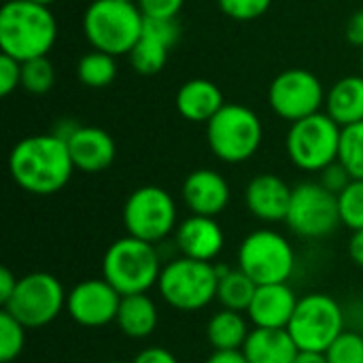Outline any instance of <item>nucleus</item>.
Masks as SVG:
<instances>
[{
    "label": "nucleus",
    "mask_w": 363,
    "mask_h": 363,
    "mask_svg": "<svg viewBox=\"0 0 363 363\" xmlns=\"http://www.w3.org/2000/svg\"><path fill=\"white\" fill-rule=\"evenodd\" d=\"M132 363H179L177 362V357L168 351V349H164V347H149V349H145V351H140Z\"/></svg>",
    "instance_id": "4c0bfd02"
},
{
    "label": "nucleus",
    "mask_w": 363,
    "mask_h": 363,
    "mask_svg": "<svg viewBox=\"0 0 363 363\" xmlns=\"http://www.w3.org/2000/svg\"><path fill=\"white\" fill-rule=\"evenodd\" d=\"M68 296L57 277L49 272H30L19 279L4 311L26 330H38L57 319Z\"/></svg>",
    "instance_id": "1a4fd4ad"
},
{
    "label": "nucleus",
    "mask_w": 363,
    "mask_h": 363,
    "mask_svg": "<svg viewBox=\"0 0 363 363\" xmlns=\"http://www.w3.org/2000/svg\"><path fill=\"white\" fill-rule=\"evenodd\" d=\"M353 181V177L349 174V170L340 164V162H334V164H330L328 168H323L321 170V179H319V183L328 189V191H332V194H340L349 183Z\"/></svg>",
    "instance_id": "e433bc0d"
},
{
    "label": "nucleus",
    "mask_w": 363,
    "mask_h": 363,
    "mask_svg": "<svg viewBox=\"0 0 363 363\" xmlns=\"http://www.w3.org/2000/svg\"><path fill=\"white\" fill-rule=\"evenodd\" d=\"M298 351L300 349L287 330L264 328H255L242 347V353L249 363H294Z\"/></svg>",
    "instance_id": "412c9836"
},
{
    "label": "nucleus",
    "mask_w": 363,
    "mask_h": 363,
    "mask_svg": "<svg viewBox=\"0 0 363 363\" xmlns=\"http://www.w3.org/2000/svg\"><path fill=\"white\" fill-rule=\"evenodd\" d=\"M287 225L302 238H325L340 225L338 196L321 183H300L291 191Z\"/></svg>",
    "instance_id": "f8f14e48"
},
{
    "label": "nucleus",
    "mask_w": 363,
    "mask_h": 363,
    "mask_svg": "<svg viewBox=\"0 0 363 363\" xmlns=\"http://www.w3.org/2000/svg\"><path fill=\"white\" fill-rule=\"evenodd\" d=\"M362 70H363V53H362Z\"/></svg>",
    "instance_id": "de8ad7c7"
},
{
    "label": "nucleus",
    "mask_w": 363,
    "mask_h": 363,
    "mask_svg": "<svg viewBox=\"0 0 363 363\" xmlns=\"http://www.w3.org/2000/svg\"><path fill=\"white\" fill-rule=\"evenodd\" d=\"M225 106L221 89L208 79H191L177 91V111L194 123H208Z\"/></svg>",
    "instance_id": "aec40b11"
},
{
    "label": "nucleus",
    "mask_w": 363,
    "mask_h": 363,
    "mask_svg": "<svg viewBox=\"0 0 363 363\" xmlns=\"http://www.w3.org/2000/svg\"><path fill=\"white\" fill-rule=\"evenodd\" d=\"M21 87V62L2 53L0 55V96H11Z\"/></svg>",
    "instance_id": "c9c22d12"
},
{
    "label": "nucleus",
    "mask_w": 363,
    "mask_h": 363,
    "mask_svg": "<svg viewBox=\"0 0 363 363\" xmlns=\"http://www.w3.org/2000/svg\"><path fill=\"white\" fill-rule=\"evenodd\" d=\"M143 34L164 43L166 47H174L179 43L181 36V28L177 23V19H145V28Z\"/></svg>",
    "instance_id": "72a5a7b5"
},
{
    "label": "nucleus",
    "mask_w": 363,
    "mask_h": 363,
    "mask_svg": "<svg viewBox=\"0 0 363 363\" xmlns=\"http://www.w3.org/2000/svg\"><path fill=\"white\" fill-rule=\"evenodd\" d=\"M17 283H19V279H15V274H13L9 268H2V270H0V302H2V306H4V304L9 302V298L13 296Z\"/></svg>",
    "instance_id": "ea45409f"
},
{
    "label": "nucleus",
    "mask_w": 363,
    "mask_h": 363,
    "mask_svg": "<svg viewBox=\"0 0 363 363\" xmlns=\"http://www.w3.org/2000/svg\"><path fill=\"white\" fill-rule=\"evenodd\" d=\"M26 345V328L11 317L6 311L0 313V362L11 363L17 359Z\"/></svg>",
    "instance_id": "7c9ffc66"
},
{
    "label": "nucleus",
    "mask_w": 363,
    "mask_h": 363,
    "mask_svg": "<svg viewBox=\"0 0 363 363\" xmlns=\"http://www.w3.org/2000/svg\"><path fill=\"white\" fill-rule=\"evenodd\" d=\"M347 40L355 47H363V9L355 11L347 21Z\"/></svg>",
    "instance_id": "58836bf2"
},
{
    "label": "nucleus",
    "mask_w": 363,
    "mask_h": 363,
    "mask_svg": "<svg viewBox=\"0 0 363 363\" xmlns=\"http://www.w3.org/2000/svg\"><path fill=\"white\" fill-rule=\"evenodd\" d=\"M206 363H249L242 351H215Z\"/></svg>",
    "instance_id": "79ce46f5"
},
{
    "label": "nucleus",
    "mask_w": 363,
    "mask_h": 363,
    "mask_svg": "<svg viewBox=\"0 0 363 363\" xmlns=\"http://www.w3.org/2000/svg\"><path fill=\"white\" fill-rule=\"evenodd\" d=\"M119 330L134 340L147 338L157 328V306L147 294L123 296L117 313Z\"/></svg>",
    "instance_id": "5701e85b"
},
{
    "label": "nucleus",
    "mask_w": 363,
    "mask_h": 363,
    "mask_svg": "<svg viewBox=\"0 0 363 363\" xmlns=\"http://www.w3.org/2000/svg\"><path fill=\"white\" fill-rule=\"evenodd\" d=\"M81 125L77 123V121H72V119H62V121H57L55 123V128L51 130V134H55L57 138H62V140H70V136L79 130Z\"/></svg>",
    "instance_id": "37998d69"
},
{
    "label": "nucleus",
    "mask_w": 363,
    "mask_h": 363,
    "mask_svg": "<svg viewBox=\"0 0 363 363\" xmlns=\"http://www.w3.org/2000/svg\"><path fill=\"white\" fill-rule=\"evenodd\" d=\"M238 268L255 285L287 283L296 268V253L283 234L255 230L240 242Z\"/></svg>",
    "instance_id": "6e6552de"
},
{
    "label": "nucleus",
    "mask_w": 363,
    "mask_h": 363,
    "mask_svg": "<svg viewBox=\"0 0 363 363\" xmlns=\"http://www.w3.org/2000/svg\"><path fill=\"white\" fill-rule=\"evenodd\" d=\"M53 83L55 70L47 55L21 62V87L28 94H47L53 87Z\"/></svg>",
    "instance_id": "c85d7f7f"
},
{
    "label": "nucleus",
    "mask_w": 363,
    "mask_h": 363,
    "mask_svg": "<svg viewBox=\"0 0 363 363\" xmlns=\"http://www.w3.org/2000/svg\"><path fill=\"white\" fill-rule=\"evenodd\" d=\"M9 172L23 191L53 196L68 185L74 172L68 143L51 132L28 136L13 147Z\"/></svg>",
    "instance_id": "f257e3e1"
},
{
    "label": "nucleus",
    "mask_w": 363,
    "mask_h": 363,
    "mask_svg": "<svg viewBox=\"0 0 363 363\" xmlns=\"http://www.w3.org/2000/svg\"><path fill=\"white\" fill-rule=\"evenodd\" d=\"M338 211L342 225H347L351 232L363 230V181L353 179L338 194Z\"/></svg>",
    "instance_id": "c756f323"
},
{
    "label": "nucleus",
    "mask_w": 363,
    "mask_h": 363,
    "mask_svg": "<svg viewBox=\"0 0 363 363\" xmlns=\"http://www.w3.org/2000/svg\"><path fill=\"white\" fill-rule=\"evenodd\" d=\"M183 202L191 211V215L217 217L230 204V185L228 181L211 168H200L187 174L183 183Z\"/></svg>",
    "instance_id": "2eb2a0df"
},
{
    "label": "nucleus",
    "mask_w": 363,
    "mask_h": 363,
    "mask_svg": "<svg viewBox=\"0 0 363 363\" xmlns=\"http://www.w3.org/2000/svg\"><path fill=\"white\" fill-rule=\"evenodd\" d=\"M217 268L211 262L179 257L162 268L157 291L174 311L196 313L217 300Z\"/></svg>",
    "instance_id": "39448f33"
},
{
    "label": "nucleus",
    "mask_w": 363,
    "mask_h": 363,
    "mask_svg": "<svg viewBox=\"0 0 363 363\" xmlns=\"http://www.w3.org/2000/svg\"><path fill=\"white\" fill-rule=\"evenodd\" d=\"M145 15L138 4L123 0H94L83 15V32L96 51L130 55L143 36Z\"/></svg>",
    "instance_id": "7ed1b4c3"
},
{
    "label": "nucleus",
    "mask_w": 363,
    "mask_h": 363,
    "mask_svg": "<svg viewBox=\"0 0 363 363\" xmlns=\"http://www.w3.org/2000/svg\"><path fill=\"white\" fill-rule=\"evenodd\" d=\"M264 138V125L255 111L242 104H225L208 123L206 140L215 157L225 164L251 160Z\"/></svg>",
    "instance_id": "423d86ee"
},
{
    "label": "nucleus",
    "mask_w": 363,
    "mask_h": 363,
    "mask_svg": "<svg viewBox=\"0 0 363 363\" xmlns=\"http://www.w3.org/2000/svg\"><path fill=\"white\" fill-rule=\"evenodd\" d=\"M272 0H219L221 11L236 21H253L270 9Z\"/></svg>",
    "instance_id": "473e14b6"
},
{
    "label": "nucleus",
    "mask_w": 363,
    "mask_h": 363,
    "mask_svg": "<svg viewBox=\"0 0 363 363\" xmlns=\"http://www.w3.org/2000/svg\"><path fill=\"white\" fill-rule=\"evenodd\" d=\"M291 187L277 174H257L245 189V204L249 213L262 221H285L291 204Z\"/></svg>",
    "instance_id": "f3484780"
},
{
    "label": "nucleus",
    "mask_w": 363,
    "mask_h": 363,
    "mask_svg": "<svg viewBox=\"0 0 363 363\" xmlns=\"http://www.w3.org/2000/svg\"><path fill=\"white\" fill-rule=\"evenodd\" d=\"M342 128L328 115L317 113L291 123L287 132V155L300 170L321 172L330 164L338 162Z\"/></svg>",
    "instance_id": "0eeeda50"
},
{
    "label": "nucleus",
    "mask_w": 363,
    "mask_h": 363,
    "mask_svg": "<svg viewBox=\"0 0 363 363\" xmlns=\"http://www.w3.org/2000/svg\"><path fill=\"white\" fill-rule=\"evenodd\" d=\"M77 77L85 87H91V89L108 87L117 77L115 55H108L96 49L85 53L77 64Z\"/></svg>",
    "instance_id": "a878e982"
},
{
    "label": "nucleus",
    "mask_w": 363,
    "mask_h": 363,
    "mask_svg": "<svg viewBox=\"0 0 363 363\" xmlns=\"http://www.w3.org/2000/svg\"><path fill=\"white\" fill-rule=\"evenodd\" d=\"M168 53H170V47L143 34L140 40L136 43V47L130 51V64L138 74H145V77L157 74L166 66Z\"/></svg>",
    "instance_id": "bb28decb"
},
{
    "label": "nucleus",
    "mask_w": 363,
    "mask_h": 363,
    "mask_svg": "<svg viewBox=\"0 0 363 363\" xmlns=\"http://www.w3.org/2000/svg\"><path fill=\"white\" fill-rule=\"evenodd\" d=\"M257 291V285L240 270H228L225 274L219 277V285H217V302L225 308V311H234V313H247L253 296Z\"/></svg>",
    "instance_id": "393cba45"
},
{
    "label": "nucleus",
    "mask_w": 363,
    "mask_h": 363,
    "mask_svg": "<svg viewBox=\"0 0 363 363\" xmlns=\"http://www.w3.org/2000/svg\"><path fill=\"white\" fill-rule=\"evenodd\" d=\"M174 240L183 257L198 259V262H213L225 242L221 225L215 217L191 215L177 225Z\"/></svg>",
    "instance_id": "a211bd4d"
},
{
    "label": "nucleus",
    "mask_w": 363,
    "mask_h": 363,
    "mask_svg": "<svg viewBox=\"0 0 363 363\" xmlns=\"http://www.w3.org/2000/svg\"><path fill=\"white\" fill-rule=\"evenodd\" d=\"M328 363H363V334L342 332L325 351Z\"/></svg>",
    "instance_id": "2f4dec72"
},
{
    "label": "nucleus",
    "mask_w": 363,
    "mask_h": 363,
    "mask_svg": "<svg viewBox=\"0 0 363 363\" xmlns=\"http://www.w3.org/2000/svg\"><path fill=\"white\" fill-rule=\"evenodd\" d=\"M119 291L104 279H87L74 285L68 294L66 308L72 321L83 328H102L111 321H117Z\"/></svg>",
    "instance_id": "4468645a"
},
{
    "label": "nucleus",
    "mask_w": 363,
    "mask_h": 363,
    "mask_svg": "<svg viewBox=\"0 0 363 363\" xmlns=\"http://www.w3.org/2000/svg\"><path fill=\"white\" fill-rule=\"evenodd\" d=\"M325 113L340 125L363 121V77H345L332 85L325 96Z\"/></svg>",
    "instance_id": "4be33fe9"
},
{
    "label": "nucleus",
    "mask_w": 363,
    "mask_h": 363,
    "mask_svg": "<svg viewBox=\"0 0 363 363\" xmlns=\"http://www.w3.org/2000/svg\"><path fill=\"white\" fill-rule=\"evenodd\" d=\"M338 162L355 181H363V121L342 128Z\"/></svg>",
    "instance_id": "cd10ccee"
},
{
    "label": "nucleus",
    "mask_w": 363,
    "mask_h": 363,
    "mask_svg": "<svg viewBox=\"0 0 363 363\" xmlns=\"http://www.w3.org/2000/svg\"><path fill=\"white\" fill-rule=\"evenodd\" d=\"M287 332L300 351L325 353L345 332V313L332 296L308 294L298 302Z\"/></svg>",
    "instance_id": "9d476101"
},
{
    "label": "nucleus",
    "mask_w": 363,
    "mask_h": 363,
    "mask_svg": "<svg viewBox=\"0 0 363 363\" xmlns=\"http://www.w3.org/2000/svg\"><path fill=\"white\" fill-rule=\"evenodd\" d=\"M162 264L151 242L125 236L115 240L102 259V279L108 281L119 296L147 294L157 285Z\"/></svg>",
    "instance_id": "20e7f679"
},
{
    "label": "nucleus",
    "mask_w": 363,
    "mask_h": 363,
    "mask_svg": "<svg viewBox=\"0 0 363 363\" xmlns=\"http://www.w3.org/2000/svg\"><path fill=\"white\" fill-rule=\"evenodd\" d=\"M123 225L128 236L155 245L177 232V204L166 189L143 185L123 204Z\"/></svg>",
    "instance_id": "9b49d317"
},
{
    "label": "nucleus",
    "mask_w": 363,
    "mask_h": 363,
    "mask_svg": "<svg viewBox=\"0 0 363 363\" xmlns=\"http://www.w3.org/2000/svg\"><path fill=\"white\" fill-rule=\"evenodd\" d=\"M249 334L245 317L225 308L215 313L206 325V338L215 351H242Z\"/></svg>",
    "instance_id": "b1692460"
},
{
    "label": "nucleus",
    "mask_w": 363,
    "mask_h": 363,
    "mask_svg": "<svg viewBox=\"0 0 363 363\" xmlns=\"http://www.w3.org/2000/svg\"><path fill=\"white\" fill-rule=\"evenodd\" d=\"M325 96L321 81L304 68H289L281 72L268 89L272 111L291 123L321 113Z\"/></svg>",
    "instance_id": "ddd939ff"
},
{
    "label": "nucleus",
    "mask_w": 363,
    "mask_h": 363,
    "mask_svg": "<svg viewBox=\"0 0 363 363\" xmlns=\"http://www.w3.org/2000/svg\"><path fill=\"white\" fill-rule=\"evenodd\" d=\"M298 298L287 283L257 285L253 302L247 311L251 323L264 330H287L296 313Z\"/></svg>",
    "instance_id": "dca6fc26"
},
{
    "label": "nucleus",
    "mask_w": 363,
    "mask_h": 363,
    "mask_svg": "<svg viewBox=\"0 0 363 363\" xmlns=\"http://www.w3.org/2000/svg\"><path fill=\"white\" fill-rule=\"evenodd\" d=\"M294 363H328V357L321 351H298Z\"/></svg>",
    "instance_id": "c03bdc74"
},
{
    "label": "nucleus",
    "mask_w": 363,
    "mask_h": 363,
    "mask_svg": "<svg viewBox=\"0 0 363 363\" xmlns=\"http://www.w3.org/2000/svg\"><path fill=\"white\" fill-rule=\"evenodd\" d=\"M106 363H123V362H106Z\"/></svg>",
    "instance_id": "09e8293b"
},
{
    "label": "nucleus",
    "mask_w": 363,
    "mask_h": 363,
    "mask_svg": "<svg viewBox=\"0 0 363 363\" xmlns=\"http://www.w3.org/2000/svg\"><path fill=\"white\" fill-rule=\"evenodd\" d=\"M185 0H138L145 19H177Z\"/></svg>",
    "instance_id": "f704fd0d"
},
{
    "label": "nucleus",
    "mask_w": 363,
    "mask_h": 363,
    "mask_svg": "<svg viewBox=\"0 0 363 363\" xmlns=\"http://www.w3.org/2000/svg\"><path fill=\"white\" fill-rule=\"evenodd\" d=\"M349 257H351L353 264L363 268V230L353 232V236L349 240Z\"/></svg>",
    "instance_id": "a19ab883"
},
{
    "label": "nucleus",
    "mask_w": 363,
    "mask_h": 363,
    "mask_svg": "<svg viewBox=\"0 0 363 363\" xmlns=\"http://www.w3.org/2000/svg\"><path fill=\"white\" fill-rule=\"evenodd\" d=\"M68 151H70L74 170H81V172H102L113 164L117 155V147L111 134L94 125H81L70 136Z\"/></svg>",
    "instance_id": "6ab92c4d"
},
{
    "label": "nucleus",
    "mask_w": 363,
    "mask_h": 363,
    "mask_svg": "<svg viewBox=\"0 0 363 363\" xmlns=\"http://www.w3.org/2000/svg\"><path fill=\"white\" fill-rule=\"evenodd\" d=\"M123 2H134V4H138V0H123Z\"/></svg>",
    "instance_id": "49530a36"
},
{
    "label": "nucleus",
    "mask_w": 363,
    "mask_h": 363,
    "mask_svg": "<svg viewBox=\"0 0 363 363\" xmlns=\"http://www.w3.org/2000/svg\"><path fill=\"white\" fill-rule=\"evenodd\" d=\"M32 2H38V4H47V6H49V4H53L55 0H32Z\"/></svg>",
    "instance_id": "a18cd8bd"
},
{
    "label": "nucleus",
    "mask_w": 363,
    "mask_h": 363,
    "mask_svg": "<svg viewBox=\"0 0 363 363\" xmlns=\"http://www.w3.org/2000/svg\"><path fill=\"white\" fill-rule=\"evenodd\" d=\"M57 38V21L47 4L9 0L0 9V49L17 62L43 57Z\"/></svg>",
    "instance_id": "f03ea898"
}]
</instances>
